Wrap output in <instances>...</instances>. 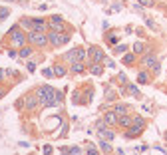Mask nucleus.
<instances>
[{
  "label": "nucleus",
  "instance_id": "nucleus-1",
  "mask_svg": "<svg viewBox=\"0 0 167 155\" xmlns=\"http://www.w3.org/2000/svg\"><path fill=\"white\" fill-rule=\"evenodd\" d=\"M36 95H38L40 104L46 105V108H50V105H58L64 99L62 92H56L52 85H40V88L36 90Z\"/></svg>",
  "mask_w": 167,
  "mask_h": 155
},
{
  "label": "nucleus",
  "instance_id": "nucleus-2",
  "mask_svg": "<svg viewBox=\"0 0 167 155\" xmlns=\"http://www.w3.org/2000/svg\"><path fill=\"white\" fill-rule=\"evenodd\" d=\"M48 42H50L52 46H64L70 42V34H66V32H50L48 34Z\"/></svg>",
  "mask_w": 167,
  "mask_h": 155
},
{
  "label": "nucleus",
  "instance_id": "nucleus-3",
  "mask_svg": "<svg viewBox=\"0 0 167 155\" xmlns=\"http://www.w3.org/2000/svg\"><path fill=\"white\" fill-rule=\"evenodd\" d=\"M28 40L32 42V44L40 46V48H44L48 44V36L44 34V32H34V30H32L30 34H28Z\"/></svg>",
  "mask_w": 167,
  "mask_h": 155
},
{
  "label": "nucleus",
  "instance_id": "nucleus-4",
  "mask_svg": "<svg viewBox=\"0 0 167 155\" xmlns=\"http://www.w3.org/2000/svg\"><path fill=\"white\" fill-rule=\"evenodd\" d=\"M10 38H12L14 44H24L26 36L22 34V30H20V28H12V30H10Z\"/></svg>",
  "mask_w": 167,
  "mask_h": 155
},
{
  "label": "nucleus",
  "instance_id": "nucleus-5",
  "mask_svg": "<svg viewBox=\"0 0 167 155\" xmlns=\"http://www.w3.org/2000/svg\"><path fill=\"white\" fill-rule=\"evenodd\" d=\"M90 58H91V64H100L106 58V54H104V50H100V48H91L90 50Z\"/></svg>",
  "mask_w": 167,
  "mask_h": 155
},
{
  "label": "nucleus",
  "instance_id": "nucleus-6",
  "mask_svg": "<svg viewBox=\"0 0 167 155\" xmlns=\"http://www.w3.org/2000/svg\"><path fill=\"white\" fill-rule=\"evenodd\" d=\"M38 95H36V94H30V95H26V109H28V111H32V109H34L36 108V104H38Z\"/></svg>",
  "mask_w": 167,
  "mask_h": 155
},
{
  "label": "nucleus",
  "instance_id": "nucleus-7",
  "mask_svg": "<svg viewBox=\"0 0 167 155\" xmlns=\"http://www.w3.org/2000/svg\"><path fill=\"white\" fill-rule=\"evenodd\" d=\"M104 121H106L107 125H117V114H115L114 109H111V111H106Z\"/></svg>",
  "mask_w": 167,
  "mask_h": 155
},
{
  "label": "nucleus",
  "instance_id": "nucleus-8",
  "mask_svg": "<svg viewBox=\"0 0 167 155\" xmlns=\"http://www.w3.org/2000/svg\"><path fill=\"white\" fill-rule=\"evenodd\" d=\"M155 64H157V58H155L153 54H145V56H143V66H147V68H153Z\"/></svg>",
  "mask_w": 167,
  "mask_h": 155
},
{
  "label": "nucleus",
  "instance_id": "nucleus-9",
  "mask_svg": "<svg viewBox=\"0 0 167 155\" xmlns=\"http://www.w3.org/2000/svg\"><path fill=\"white\" fill-rule=\"evenodd\" d=\"M48 28H50L52 32H66V28H64V22H62V20H60V22H52V20H50Z\"/></svg>",
  "mask_w": 167,
  "mask_h": 155
},
{
  "label": "nucleus",
  "instance_id": "nucleus-10",
  "mask_svg": "<svg viewBox=\"0 0 167 155\" xmlns=\"http://www.w3.org/2000/svg\"><path fill=\"white\" fill-rule=\"evenodd\" d=\"M32 26H34V32H44L46 30V22L44 20H32Z\"/></svg>",
  "mask_w": 167,
  "mask_h": 155
},
{
  "label": "nucleus",
  "instance_id": "nucleus-11",
  "mask_svg": "<svg viewBox=\"0 0 167 155\" xmlns=\"http://www.w3.org/2000/svg\"><path fill=\"white\" fill-rule=\"evenodd\" d=\"M117 125H121V127H129L131 125V119H129V115H117Z\"/></svg>",
  "mask_w": 167,
  "mask_h": 155
},
{
  "label": "nucleus",
  "instance_id": "nucleus-12",
  "mask_svg": "<svg viewBox=\"0 0 167 155\" xmlns=\"http://www.w3.org/2000/svg\"><path fill=\"white\" fill-rule=\"evenodd\" d=\"M141 127H135V125H131V129H127L125 131V137H137V135H141Z\"/></svg>",
  "mask_w": 167,
  "mask_h": 155
},
{
  "label": "nucleus",
  "instance_id": "nucleus-13",
  "mask_svg": "<svg viewBox=\"0 0 167 155\" xmlns=\"http://www.w3.org/2000/svg\"><path fill=\"white\" fill-rule=\"evenodd\" d=\"M114 111H115L117 115H125L127 111H129V108H127L125 104H115V108H114Z\"/></svg>",
  "mask_w": 167,
  "mask_h": 155
},
{
  "label": "nucleus",
  "instance_id": "nucleus-14",
  "mask_svg": "<svg viewBox=\"0 0 167 155\" xmlns=\"http://www.w3.org/2000/svg\"><path fill=\"white\" fill-rule=\"evenodd\" d=\"M131 124L135 125V127H141V129H143V127L147 125V121H145L143 117H139V115H135V117H131Z\"/></svg>",
  "mask_w": 167,
  "mask_h": 155
},
{
  "label": "nucleus",
  "instance_id": "nucleus-15",
  "mask_svg": "<svg viewBox=\"0 0 167 155\" xmlns=\"http://www.w3.org/2000/svg\"><path fill=\"white\" fill-rule=\"evenodd\" d=\"M72 72H74V74H82V72H86L84 62H74V64H72Z\"/></svg>",
  "mask_w": 167,
  "mask_h": 155
},
{
  "label": "nucleus",
  "instance_id": "nucleus-16",
  "mask_svg": "<svg viewBox=\"0 0 167 155\" xmlns=\"http://www.w3.org/2000/svg\"><path fill=\"white\" fill-rule=\"evenodd\" d=\"M90 72L94 74V76H101L104 68H101V64H91V66H90Z\"/></svg>",
  "mask_w": 167,
  "mask_h": 155
},
{
  "label": "nucleus",
  "instance_id": "nucleus-17",
  "mask_svg": "<svg viewBox=\"0 0 167 155\" xmlns=\"http://www.w3.org/2000/svg\"><path fill=\"white\" fill-rule=\"evenodd\" d=\"M127 94H131L133 98H141V94H139L137 85H133V84H127Z\"/></svg>",
  "mask_w": 167,
  "mask_h": 155
},
{
  "label": "nucleus",
  "instance_id": "nucleus-18",
  "mask_svg": "<svg viewBox=\"0 0 167 155\" xmlns=\"http://www.w3.org/2000/svg\"><path fill=\"white\" fill-rule=\"evenodd\" d=\"M66 60H68V62H72V64H74V62H78V52H76V48H72V50H70L68 54H66Z\"/></svg>",
  "mask_w": 167,
  "mask_h": 155
},
{
  "label": "nucleus",
  "instance_id": "nucleus-19",
  "mask_svg": "<svg viewBox=\"0 0 167 155\" xmlns=\"http://www.w3.org/2000/svg\"><path fill=\"white\" fill-rule=\"evenodd\" d=\"M76 52H78V62H84L86 58H88V52H86L84 48H76Z\"/></svg>",
  "mask_w": 167,
  "mask_h": 155
},
{
  "label": "nucleus",
  "instance_id": "nucleus-20",
  "mask_svg": "<svg viewBox=\"0 0 167 155\" xmlns=\"http://www.w3.org/2000/svg\"><path fill=\"white\" fill-rule=\"evenodd\" d=\"M133 62H135V54H125L123 56V64H125V66H131Z\"/></svg>",
  "mask_w": 167,
  "mask_h": 155
},
{
  "label": "nucleus",
  "instance_id": "nucleus-21",
  "mask_svg": "<svg viewBox=\"0 0 167 155\" xmlns=\"http://www.w3.org/2000/svg\"><path fill=\"white\" fill-rule=\"evenodd\" d=\"M100 133H101V135L106 137V139H114V137H115V133L111 131V129H107V127H106V129H101Z\"/></svg>",
  "mask_w": 167,
  "mask_h": 155
},
{
  "label": "nucleus",
  "instance_id": "nucleus-22",
  "mask_svg": "<svg viewBox=\"0 0 167 155\" xmlns=\"http://www.w3.org/2000/svg\"><path fill=\"white\" fill-rule=\"evenodd\" d=\"M143 50H145L143 42H135V44H133V52H135V54H143Z\"/></svg>",
  "mask_w": 167,
  "mask_h": 155
},
{
  "label": "nucleus",
  "instance_id": "nucleus-23",
  "mask_svg": "<svg viewBox=\"0 0 167 155\" xmlns=\"http://www.w3.org/2000/svg\"><path fill=\"white\" fill-rule=\"evenodd\" d=\"M137 82H139V84H147V82H149V74H145V72H139V76H137Z\"/></svg>",
  "mask_w": 167,
  "mask_h": 155
},
{
  "label": "nucleus",
  "instance_id": "nucleus-24",
  "mask_svg": "<svg viewBox=\"0 0 167 155\" xmlns=\"http://www.w3.org/2000/svg\"><path fill=\"white\" fill-rule=\"evenodd\" d=\"M54 74H56V76H66V68H64V66H60V64H58V66L56 68H54Z\"/></svg>",
  "mask_w": 167,
  "mask_h": 155
},
{
  "label": "nucleus",
  "instance_id": "nucleus-25",
  "mask_svg": "<svg viewBox=\"0 0 167 155\" xmlns=\"http://www.w3.org/2000/svg\"><path fill=\"white\" fill-rule=\"evenodd\" d=\"M32 52H34V48L26 46V48H22V50H20V58H26V56H30Z\"/></svg>",
  "mask_w": 167,
  "mask_h": 155
},
{
  "label": "nucleus",
  "instance_id": "nucleus-26",
  "mask_svg": "<svg viewBox=\"0 0 167 155\" xmlns=\"http://www.w3.org/2000/svg\"><path fill=\"white\" fill-rule=\"evenodd\" d=\"M114 52H115V54H125V52H127V46H125V44H120L117 48H114Z\"/></svg>",
  "mask_w": 167,
  "mask_h": 155
},
{
  "label": "nucleus",
  "instance_id": "nucleus-27",
  "mask_svg": "<svg viewBox=\"0 0 167 155\" xmlns=\"http://www.w3.org/2000/svg\"><path fill=\"white\" fill-rule=\"evenodd\" d=\"M100 147L104 149L106 153H111V145H110V143H107V141H100Z\"/></svg>",
  "mask_w": 167,
  "mask_h": 155
},
{
  "label": "nucleus",
  "instance_id": "nucleus-28",
  "mask_svg": "<svg viewBox=\"0 0 167 155\" xmlns=\"http://www.w3.org/2000/svg\"><path fill=\"white\" fill-rule=\"evenodd\" d=\"M68 155H82V149H80V147H72L68 151Z\"/></svg>",
  "mask_w": 167,
  "mask_h": 155
},
{
  "label": "nucleus",
  "instance_id": "nucleus-29",
  "mask_svg": "<svg viewBox=\"0 0 167 155\" xmlns=\"http://www.w3.org/2000/svg\"><path fill=\"white\" fill-rule=\"evenodd\" d=\"M145 24H147V26H149V28H151V30H157V24H155V22H153V20H149V18H145Z\"/></svg>",
  "mask_w": 167,
  "mask_h": 155
},
{
  "label": "nucleus",
  "instance_id": "nucleus-30",
  "mask_svg": "<svg viewBox=\"0 0 167 155\" xmlns=\"http://www.w3.org/2000/svg\"><path fill=\"white\" fill-rule=\"evenodd\" d=\"M8 14H10L8 10H4V8H2V10H0V20H6V18H8Z\"/></svg>",
  "mask_w": 167,
  "mask_h": 155
},
{
  "label": "nucleus",
  "instance_id": "nucleus-31",
  "mask_svg": "<svg viewBox=\"0 0 167 155\" xmlns=\"http://www.w3.org/2000/svg\"><path fill=\"white\" fill-rule=\"evenodd\" d=\"M42 74H44V78H50V76H54V70H50V68H46V70L42 72Z\"/></svg>",
  "mask_w": 167,
  "mask_h": 155
},
{
  "label": "nucleus",
  "instance_id": "nucleus-32",
  "mask_svg": "<svg viewBox=\"0 0 167 155\" xmlns=\"http://www.w3.org/2000/svg\"><path fill=\"white\" fill-rule=\"evenodd\" d=\"M88 155H100V153L96 151V147H94V145H90V147H88Z\"/></svg>",
  "mask_w": 167,
  "mask_h": 155
},
{
  "label": "nucleus",
  "instance_id": "nucleus-33",
  "mask_svg": "<svg viewBox=\"0 0 167 155\" xmlns=\"http://www.w3.org/2000/svg\"><path fill=\"white\" fill-rule=\"evenodd\" d=\"M117 78H120V82H121V84H127V76H125V74H123V72H121V74H120V76H117Z\"/></svg>",
  "mask_w": 167,
  "mask_h": 155
},
{
  "label": "nucleus",
  "instance_id": "nucleus-34",
  "mask_svg": "<svg viewBox=\"0 0 167 155\" xmlns=\"http://www.w3.org/2000/svg\"><path fill=\"white\" fill-rule=\"evenodd\" d=\"M117 42H120V38H117V36H110V44H117Z\"/></svg>",
  "mask_w": 167,
  "mask_h": 155
},
{
  "label": "nucleus",
  "instance_id": "nucleus-35",
  "mask_svg": "<svg viewBox=\"0 0 167 155\" xmlns=\"http://www.w3.org/2000/svg\"><path fill=\"white\" fill-rule=\"evenodd\" d=\"M115 98H117V95L114 92H107V101H111V99H115Z\"/></svg>",
  "mask_w": 167,
  "mask_h": 155
},
{
  "label": "nucleus",
  "instance_id": "nucleus-36",
  "mask_svg": "<svg viewBox=\"0 0 167 155\" xmlns=\"http://www.w3.org/2000/svg\"><path fill=\"white\" fill-rule=\"evenodd\" d=\"M36 70V64L34 62H28V72H34Z\"/></svg>",
  "mask_w": 167,
  "mask_h": 155
},
{
  "label": "nucleus",
  "instance_id": "nucleus-37",
  "mask_svg": "<svg viewBox=\"0 0 167 155\" xmlns=\"http://www.w3.org/2000/svg\"><path fill=\"white\" fill-rule=\"evenodd\" d=\"M50 153H52V147L46 145V147H44V155H50Z\"/></svg>",
  "mask_w": 167,
  "mask_h": 155
},
{
  "label": "nucleus",
  "instance_id": "nucleus-38",
  "mask_svg": "<svg viewBox=\"0 0 167 155\" xmlns=\"http://www.w3.org/2000/svg\"><path fill=\"white\" fill-rule=\"evenodd\" d=\"M2 95H4V90H2V88H0V98H2Z\"/></svg>",
  "mask_w": 167,
  "mask_h": 155
},
{
  "label": "nucleus",
  "instance_id": "nucleus-39",
  "mask_svg": "<svg viewBox=\"0 0 167 155\" xmlns=\"http://www.w3.org/2000/svg\"><path fill=\"white\" fill-rule=\"evenodd\" d=\"M4 78V72H0V80H2Z\"/></svg>",
  "mask_w": 167,
  "mask_h": 155
},
{
  "label": "nucleus",
  "instance_id": "nucleus-40",
  "mask_svg": "<svg viewBox=\"0 0 167 155\" xmlns=\"http://www.w3.org/2000/svg\"><path fill=\"white\" fill-rule=\"evenodd\" d=\"M6 2H16V0H6Z\"/></svg>",
  "mask_w": 167,
  "mask_h": 155
}]
</instances>
